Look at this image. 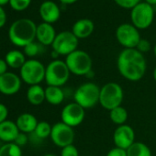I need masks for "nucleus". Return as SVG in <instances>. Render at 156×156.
Instances as JSON below:
<instances>
[{"label": "nucleus", "instance_id": "nucleus-1", "mask_svg": "<svg viewBox=\"0 0 156 156\" xmlns=\"http://www.w3.org/2000/svg\"><path fill=\"white\" fill-rule=\"evenodd\" d=\"M117 67L125 79L137 82L144 76L147 62L144 55L137 49H124L118 56Z\"/></svg>", "mask_w": 156, "mask_h": 156}, {"label": "nucleus", "instance_id": "nucleus-21", "mask_svg": "<svg viewBox=\"0 0 156 156\" xmlns=\"http://www.w3.org/2000/svg\"><path fill=\"white\" fill-rule=\"evenodd\" d=\"M64 97L63 90L59 87L48 86L45 88V100L52 106L62 104L64 100Z\"/></svg>", "mask_w": 156, "mask_h": 156}, {"label": "nucleus", "instance_id": "nucleus-3", "mask_svg": "<svg viewBox=\"0 0 156 156\" xmlns=\"http://www.w3.org/2000/svg\"><path fill=\"white\" fill-rule=\"evenodd\" d=\"M64 62L70 73L77 76L87 75L92 71L93 62L91 56L82 50H76L67 55Z\"/></svg>", "mask_w": 156, "mask_h": 156}, {"label": "nucleus", "instance_id": "nucleus-41", "mask_svg": "<svg viewBox=\"0 0 156 156\" xmlns=\"http://www.w3.org/2000/svg\"><path fill=\"white\" fill-rule=\"evenodd\" d=\"M152 75H153V79H154V81L156 82V67L154 68V70H153V73H152Z\"/></svg>", "mask_w": 156, "mask_h": 156}, {"label": "nucleus", "instance_id": "nucleus-43", "mask_svg": "<svg viewBox=\"0 0 156 156\" xmlns=\"http://www.w3.org/2000/svg\"><path fill=\"white\" fill-rule=\"evenodd\" d=\"M43 156H57V155L52 154V153H48V154H45V155H43Z\"/></svg>", "mask_w": 156, "mask_h": 156}, {"label": "nucleus", "instance_id": "nucleus-17", "mask_svg": "<svg viewBox=\"0 0 156 156\" xmlns=\"http://www.w3.org/2000/svg\"><path fill=\"white\" fill-rule=\"evenodd\" d=\"M56 35L57 34L55 32V30L51 24L42 22L37 26L36 38L38 41L44 46L51 45L52 42L54 41Z\"/></svg>", "mask_w": 156, "mask_h": 156}, {"label": "nucleus", "instance_id": "nucleus-13", "mask_svg": "<svg viewBox=\"0 0 156 156\" xmlns=\"http://www.w3.org/2000/svg\"><path fill=\"white\" fill-rule=\"evenodd\" d=\"M113 140L116 147L127 150L135 142V131L127 124L118 126L113 133Z\"/></svg>", "mask_w": 156, "mask_h": 156}, {"label": "nucleus", "instance_id": "nucleus-26", "mask_svg": "<svg viewBox=\"0 0 156 156\" xmlns=\"http://www.w3.org/2000/svg\"><path fill=\"white\" fill-rule=\"evenodd\" d=\"M51 128H52V126L50 123H48L47 121H41L38 123L33 133L38 139L43 140V139H46L51 136Z\"/></svg>", "mask_w": 156, "mask_h": 156}, {"label": "nucleus", "instance_id": "nucleus-19", "mask_svg": "<svg viewBox=\"0 0 156 156\" xmlns=\"http://www.w3.org/2000/svg\"><path fill=\"white\" fill-rule=\"evenodd\" d=\"M37 118L30 113H23L20 115L16 120V124L20 132L23 133H33L37 125Z\"/></svg>", "mask_w": 156, "mask_h": 156}, {"label": "nucleus", "instance_id": "nucleus-34", "mask_svg": "<svg viewBox=\"0 0 156 156\" xmlns=\"http://www.w3.org/2000/svg\"><path fill=\"white\" fill-rule=\"evenodd\" d=\"M8 116H9V109H8V108L4 104L0 103V123H2L5 120H7Z\"/></svg>", "mask_w": 156, "mask_h": 156}, {"label": "nucleus", "instance_id": "nucleus-6", "mask_svg": "<svg viewBox=\"0 0 156 156\" xmlns=\"http://www.w3.org/2000/svg\"><path fill=\"white\" fill-rule=\"evenodd\" d=\"M124 99V92L120 85L109 82L100 87L99 104L107 110H111L121 106Z\"/></svg>", "mask_w": 156, "mask_h": 156}, {"label": "nucleus", "instance_id": "nucleus-9", "mask_svg": "<svg viewBox=\"0 0 156 156\" xmlns=\"http://www.w3.org/2000/svg\"><path fill=\"white\" fill-rule=\"evenodd\" d=\"M116 38L125 49H135L141 39L139 30L129 23L120 24L117 28Z\"/></svg>", "mask_w": 156, "mask_h": 156}, {"label": "nucleus", "instance_id": "nucleus-33", "mask_svg": "<svg viewBox=\"0 0 156 156\" xmlns=\"http://www.w3.org/2000/svg\"><path fill=\"white\" fill-rule=\"evenodd\" d=\"M28 140H29V138H28L27 134L26 133H23V132H20L19 135L17 136V138H16V140H15L14 142L17 145H19L20 147H21V146H24L25 144H27Z\"/></svg>", "mask_w": 156, "mask_h": 156}, {"label": "nucleus", "instance_id": "nucleus-11", "mask_svg": "<svg viewBox=\"0 0 156 156\" xmlns=\"http://www.w3.org/2000/svg\"><path fill=\"white\" fill-rule=\"evenodd\" d=\"M50 137H51V141L56 146L60 148H63L65 146H68L73 143L75 133H74L73 128L61 121L52 125L51 133Z\"/></svg>", "mask_w": 156, "mask_h": 156}, {"label": "nucleus", "instance_id": "nucleus-28", "mask_svg": "<svg viewBox=\"0 0 156 156\" xmlns=\"http://www.w3.org/2000/svg\"><path fill=\"white\" fill-rule=\"evenodd\" d=\"M31 2V0H10L9 4L15 10H24L26 9Z\"/></svg>", "mask_w": 156, "mask_h": 156}, {"label": "nucleus", "instance_id": "nucleus-27", "mask_svg": "<svg viewBox=\"0 0 156 156\" xmlns=\"http://www.w3.org/2000/svg\"><path fill=\"white\" fill-rule=\"evenodd\" d=\"M40 51H41L40 44H38L34 41L24 47V54L29 57H34V56L38 55Z\"/></svg>", "mask_w": 156, "mask_h": 156}, {"label": "nucleus", "instance_id": "nucleus-29", "mask_svg": "<svg viewBox=\"0 0 156 156\" xmlns=\"http://www.w3.org/2000/svg\"><path fill=\"white\" fill-rule=\"evenodd\" d=\"M114 2L120 8L126 9H132L135 6L140 3V0H114Z\"/></svg>", "mask_w": 156, "mask_h": 156}, {"label": "nucleus", "instance_id": "nucleus-44", "mask_svg": "<svg viewBox=\"0 0 156 156\" xmlns=\"http://www.w3.org/2000/svg\"><path fill=\"white\" fill-rule=\"evenodd\" d=\"M86 156H91V155H86Z\"/></svg>", "mask_w": 156, "mask_h": 156}, {"label": "nucleus", "instance_id": "nucleus-32", "mask_svg": "<svg viewBox=\"0 0 156 156\" xmlns=\"http://www.w3.org/2000/svg\"><path fill=\"white\" fill-rule=\"evenodd\" d=\"M107 156H128V155H127V151L126 150L115 147V148L111 149L107 153Z\"/></svg>", "mask_w": 156, "mask_h": 156}, {"label": "nucleus", "instance_id": "nucleus-12", "mask_svg": "<svg viewBox=\"0 0 156 156\" xmlns=\"http://www.w3.org/2000/svg\"><path fill=\"white\" fill-rule=\"evenodd\" d=\"M85 117V108H83L81 106H79L75 102L65 105L61 112L62 122L65 123L66 125L72 128L79 126L84 121Z\"/></svg>", "mask_w": 156, "mask_h": 156}, {"label": "nucleus", "instance_id": "nucleus-14", "mask_svg": "<svg viewBox=\"0 0 156 156\" xmlns=\"http://www.w3.org/2000/svg\"><path fill=\"white\" fill-rule=\"evenodd\" d=\"M21 78L15 73L7 72L0 75V93L6 96L17 94L21 87Z\"/></svg>", "mask_w": 156, "mask_h": 156}, {"label": "nucleus", "instance_id": "nucleus-2", "mask_svg": "<svg viewBox=\"0 0 156 156\" xmlns=\"http://www.w3.org/2000/svg\"><path fill=\"white\" fill-rule=\"evenodd\" d=\"M37 26L31 20L20 19L12 23L9 30L10 41L18 47H25L34 41Z\"/></svg>", "mask_w": 156, "mask_h": 156}, {"label": "nucleus", "instance_id": "nucleus-39", "mask_svg": "<svg viewBox=\"0 0 156 156\" xmlns=\"http://www.w3.org/2000/svg\"><path fill=\"white\" fill-rule=\"evenodd\" d=\"M58 56H60V55H59L56 51H51V57H52L54 60H57V57H58Z\"/></svg>", "mask_w": 156, "mask_h": 156}, {"label": "nucleus", "instance_id": "nucleus-16", "mask_svg": "<svg viewBox=\"0 0 156 156\" xmlns=\"http://www.w3.org/2000/svg\"><path fill=\"white\" fill-rule=\"evenodd\" d=\"M95 25L94 22L89 19H80L74 22L72 27V32L75 37L79 39L88 38L94 31Z\"/></svg>", "mask_w": 156, "mask_h": 156}, {"label": "nucleus", "instance_id": "nucleus-7", "mask_svg": "<svg viewBox=\"0 0 156 156\" xmlns=\"http://www.w3.org/2000/svg\"><path fill=\"white\" fill-rule=\"evenodd\" d=\"M45 71L46 67L42 62L38 60L30 59L27 60L20 68V76L22 82L30 86L40 85L43 80H45Z\"/></svg>", "mask_w": 156, "mask_h": 156}, {"label": "nucleus", "instance_id": "nucleus-37", "mask_svg": "<svg viewBox=\"0 0 156 156\" xmlns=\"http://www.w3.org/2000/svg\"><path fill=\"white\" fill-rule=\"evenodd\" d=\"M77 0H60V2L64 4V5H72L73 3H75Z\"/></svg>", "mask_w": 156, "mask_h": 156}, {"label": "nucleus", "instance_id": "nucleus-8", "mask_svg": "<svg viewBox=\"0 0 156 156\" xmlns=\"http://www.w3.org/2000/svg\"><path fill=\"white\" fill-rule=\"evenodd\" d=\"M154 19L153 7L146 2H140L130 9L131 24L138 30L148 29Z\"/></svg>", "mask_w": 156, "mask_h": 156}, {"label": "nucleus", "instance_id": "nucleus-35", "mask_svg": "<svg viewBox=\"0 0 156 156\" xmlns=\"http://www.w3.org/2000/svg\"><path fill=\"white\" fill-rule=\"evenodd\" d=\"M7 21V15L3 8L0 6V28H2Z\"/></svg>", "mask_w": 156, "mask_h": 156}, {"label": "nucleus", "instance_id": "nucleus-31", "mask_svg": "<svg viewBox=\"0 0 156 156\" xmlns=\"http://www.w3.org/2000/svg\"><path fill=\"white\" fill-rule=\"evenodd\" d=\"M135 49H137L140 52H141L143 54V53H145L151 50V43L148 40L140 39V41H139V43Z\"/></svg>", "mask_w": 156, "mask_h": 156}, {"label": "nucleus", "instance_id": "nucleus-5", "mask_svg": "<svg viewBox=\"0 0 156 156\" xmlns=\"http://www.w3.org/2000/svg\"><path fill=\"white\" fill-rule=\"evenodd\" d=\"M70 74V70L64 61L53 60L46 66L45 82L48 86L62 87L69 80Z\"/></svg>", "mask_w": 156, "mask_h": 156}, {"label": "nucleus", "instance_id": "nucleus-22", "mask_svg": "<svg viewBox=\"0 0 156 156\" xmlns=\"http://www.w3.org/2000/svg\"><path fill=\"white\" fill-rule=\"evenodd\" d=\"M5 61L7 62L9 67H11L13 69H20L27 60L23 52L18 50H12L7 53Z\"/></svg>", "mask_w": 156, "mask_h": 156}, {"label": "nucleus", "instance_id": "nucleus-25", "mask_svg": "<svg viewBox=\"0 0 156 156\" xmlns=\"http://www.w3.org/2000/svg\"><path fill=\"white\" fill-rule=\"evenodd\" d=\"M0 156H22L21 148L15 142L5 143L0 147Z\"/></svg>", "mask_w": 156, "mask_h": 156}, {"label": "nucleus", "instance_id": "nucleus-36", "mask_svg": "<svg viewBox=\"0 0 156 156\" xmlns=\"http://www.w3.org/2000/svg\"><path fill=\"white\" fill-rule=\"evenodd\" d=\"M8 67L9 65L7 62L3 59H0V75H2L8 72Z\"/></svg>", "mask_w": 156, "mask_h": 156}, {"label": "nucleus", "instance_id": "nucleus-42", "mask_svg": "<svg viewBox=\"0 0 156 156\" xmlns=\"http://www.w3.org/2000/svg\"><path fill=\"white\" fill-rule=\"evenodd\" d=\"M153 53H154V55H155V57H156V44H155L154 47H153Z\"/></svg>", "mask_w": 156, "mask_h": 156}, {"label": "nucleus", "instance_id": "nucleus-15", "mask_svg": "<svg viewBox=\"0 0 156 156\" xmlns=\"http://www.w3.org/2000/svg\"><path fill=\"white\" fill-rule=\"evenodd\" d=\"M40 15L44 22L52 24L60 19L61 10L56 3L48 0V1H44L41 5Z\"/></svg>", "mask_w": 156, "mask_h": 156}, {"label": "nucleus", "instance_id": "nucleus-24", "mask_svg": "<svg viewBox=\"0 0 156 156\" xmlns=\"http://www.w3.org/2000/svg\"><path fill=\"white\" fill-rule=\"evenodd\" d=\"M127 151L128 156H151L150 148L143 142L135 141Z\"/></svg>", "mask_w": 156, "mask_h": 156}, {"label": "nucleus", "instance_id": "nucleus-23", "mask_svg": "<svg viewBox=\"0 0 156 156\" xmlns=\"http://www.w3.org/2000/svg\"><path fill=\"white\" fill-rule=\"evenodd\" d=\"M109 118L114 124L118 126L124 125L128 119V111L122 106L117 107L109 111Z\"/></svg>", "mask_w": 156, "mask_h": 156}, {"label": "nucleus", "instance_id": "nucleus-38", "mask_svg": "<svg viewBox=\"0 0 156 156\" xmlns=\"http://www.w3.org/2000/svg\"><path fill=\"white\" fill-rule=\"evenodd\" d=\"M145 2L148 3L149 5L152 6V7L156 5V0H145Z\"/></svg>", "mask_w": 156, "mask_h": 156}, {"label": "nucleus", "instance_id": "nucleus-4", "mask_svg": "<svg viewBox=\"0 0 156 156\" xmlns=\"http://www.w3.org/2000/svg\"><path fill=\"white\" fill-rule=\"evenodd\" d=\"M100 87L93 83L87 82L79 86L73 95L74 102L81 106L83 108H92L99 103Z\"/></svg>", "mask_w": 156, "mask_h": 156}, {"label": "nucleus", "instance_id": "nucleus-10", "mask_svg": "<svg viewBox=\"0 0 156 156\" xmlns=\"http://www.w3.org/2000/svg\"><path fill=\"white\" fill-rule=\"evenodd\" d=\"M51 47L59 55L67 56L77 50L78 39L72 31H62L56 35Z\"/></svg>", "mask_w": 156, "mask_h": 156}, {"label": "nucleus", "instance_id": "nucleus-40", "mask_svg": "<svg viewBox=\"0 0 156 156\" xmlns=\"http://www.w3.org/2000/svg\"><path fill=\"white\" fill-rule=\"evenodd\" d=\"M9 1L10 0H0V6H4V5H6L7 3H9Z\"/></svg>", "mask_w": 156, "mask_h": 156}, {"label": "nucleus", "instance_id": "nucleus-18", "mask_svg": "<svg viewBox=\"0 0 156 156\" xmlns=\"http://www.w3.org/2000/svg\"><path fill=\"white\" fill-rule=\"evenodd\" d=\"M20 132L16 122L7 119L0 123V140L5 143L14 142Z\"/></svg>", "mask_w": 156, "mask_h": 156}, {"label": "nucleus", "instance_id": "nucleus-20", "mask_svg": "<svg viewBox=\"0 0 156 156\" xmlns=\"http://www.w3.org/2000/svg\"><path fill=\"white\" fill-rule=\"evenodd\" d=\"M27 99L33 106H40L45 101V89L41 85L30 86L27 90Z\"/></svg>", "mask_w": 156, "mask_h": 156}, {"label": "nucleus", "instance_id": "nucleus-30", "mask_svg": "<svg viewBox=\"0 0 156 156\" xmlns=\"http://www.w3.org/2000/svg\"><path fill=\"white\" fill-rule=\"evenodd\" d=\"M61 156H79V151L73 144H71L62 148Z\"/></svg>", "mask_w": 156, "mask_h": 156}]
</instances>
